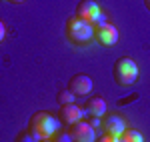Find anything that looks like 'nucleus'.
I'll list each match as a JSON object with an SVG mask.
<instances>
[{
	"label": "nucleus",
	"mask_w": 150,
	"mask_h": 142,
	"mask_svg": "<svg viewBox=\"0 0 150 142\" xmlns=\"http://www.w3.org/2000/svg\"><path fill=\"white\" fill-rule=\"evenodd\" d=\"M60 118H56L54 114H50V112H44V110H40V112H34L32 114V118H30V124H28V130L34 134L38 140H50V138H54L60 130Z\"/></svg>",
	"instance_id": "nucleus-1"
},
{
	"label": "nucleus",
	"mask_w": 150,
	"mask_h": 142,
	"mask_svg": "<svg viewBox=\"0 0 150 142\" xmlns=\"http://www.w3.org/2000/svg\"><path fill=\"white\" fill-rule=\"evenodd\" d=\"M66 38L72 44H78V46H84V44L92 42V38H94L92 24L78 18L76 14H72L66 20Z\"/></svg>",
	"instance_id": "nucleus-2"
},
{
	"label": "nucleus",
	"mask_w": 150,
	"mask_h": 142,
	"mask_svg": "<svg viewBox=\"0 0 150 142\" xmlns=\"http://www.w3.org/2000/svg\"><path fill=\"white\" fill-rule=\"evenodd\" d=\"M138 66L132 58H118L114 62V68H112V74H114L116 84L120 86H130V84L136 82L138 78Z\"/></svg>",
	"instance_id": "nucleus-3"
},
{
	"label": "nucleus",
	"mask_w": 150,
	"mask_h": 142,
	"mask_svg": "<svg viewBox=\"0 0 150 142\" xmlns=\"http://www.w3.org/2000/svg\"><path fill=\"white\" fill-rule=\"evenodd\" d=\"M68 132H70V136H72L74 142H96V138H98L96 128L90 122H86V120H80V122L72 124Z\"/></svg>",
	"instance_id": "nucleus-4"
},
{
	"label": "nucleus",
	"mask_w": 150,
	"mask_h": 142,
	"mask_svg": "<svg viewBox=\"0 0 150 142\" xmlns=\"http://www.w3.org/2000/svg\"><path fill=\"white\" fill-rule=\"evenodd\" d=\"M92 88H94L92 78L86 76V74H74L68 80V90L76 96V98H78V96H88L92 92Z\"/></svg>",
	"instance_id": "nucleus-5"
},
{
	"label": "nucleus",
	"mask_w": 150,
	"mask_h": 142,
	"mask_svg": "<svg viewBox=\"0 0 150 142\" xmlns=\"http://www.w3.org/2000/svg\"><path fill=\"white\" fill-rule=\"evenodd\" d=\"M94 40L104 48L114 46L116 42H118V28H116L112 22L104 24V26H100V28L94 30Z\"/></svg>",
	"instance_id": "nucleus-6"
},
{
	"label": "nucleus",
	"mask_w": 150,
	"mask_h": 142,
	"mask_svg": "<svg viewBox=\"0 0 150 142\" xmlns=\"http://www.w3.org/2000/svg\"><path fill=\"white\" fill-rule=\"evenodd\" d=\"M100 12H102V8H100V4H98L96 0H80L74 14H76L78 18H82V20H86V22L92 24L94 20L98 18Z\"/></svg>",
	"instance_id": "nucleus-7"
},
{
	"label": "nucleus",
	"mask_w": 150,
	"mask_h": 142,
	"mask_svg": "<svg viewBox=\"0 0 150 142\" xmlns=\"http://www.w3.org/2000/svg\"><path fill=\"white\" fill-rule=\"evenodd\" d=\"M58 118L62 124H66V126H72V124H76V122H80L84 120V108L78 106V104H64V106H60V114H58Z\"/></svg>",
	"instance_id": "nucleus-8"
},
{
	"label": "nucleus",
	"mask_w": 150,
	"mask_h": 142,
	"mask_svg": "<svg viewBox=\"0 0 150 142\" xmlns=\"http://www.w3.org/2000/svg\"><path fill=\"white\" fill-rule=\"evenodd\" d=\"M102 126H104V134H110V136H120L122 132L126 130V120L122 118L120 114L112 112V114H108V116L104 118Z\"/></svg>",
	"instance_id": "nucleus-9"
},
{
	"label": "nucleus",
	"mask_w": 150,
	"mask_h": 142,
	"mask_svg": "<svg viewBox=\"0 0 150 142\" xmlns=\"http://www.w3.org/2000/svg\"><path fill=\"white\" fill-rule=\"evenodd\" d=\"M106 100L102 96H92L88 102H86V108H84V116H90V118H102L106 114Z\"/></svg>",
	"instance_id": "nucleus-10"
},
{
	"label": "nucleus",
	"mask_w": 150,
	"mask_h": 142,
	"mask_svg": "<svg viewBox=\"0 0 150 142\" xmlns=\"http://www.w3.org/2000/svg\"><path fill=\"white\" fill-rule=\"evenodd\" d=\"M118 138H120V142H144V136H142V132L134 130V128H126V130L122 132Z\"/></svg>",
	"instance_id": "nucleus-11"
},
{
	"label": "nucleus",
	"mask_w": 150,
	"mask_h": 142,
	"mask_svg": "<svg viewBox=\"0 0 150 142\" xmlns=\"http://www.w3.org/2000/svg\"><path fill=\"white\" fill-rule=\"evenodd\" d=\"M56 102L62 104V106H64V104H72V102H76V96L72 94L68 88H62V90L56 94Z\"/></svg>",
	"instance_id": "nucleus-12"
},
{
	"label": "nucleus",
	"mask_w": 150,
	"mask_h": 142,
	"mask_svg": "<svg viewBox=\"0 0 150 142\" xmlns=\"http://www.w3.org/2000/svg\"><path fill=\"white\" fill-rule=\"evenodd\" d=\"M14 142H40V140H38L30 130H24V132H20V134L14 138Z\"/></svg>",
	"instance_id": "nucleus-13"
},
{
	"label": "nucleus",
	"mask_w": 150,
	"mask_h": 142,
	"mask_svg": "<svg viewBox=\"0 0 150 142\" xmlns=\"http://www.w3.org/2000/svg\"><path fill=\"white\" fill-rule=\"evenodd\" d=\"M108 22H110V20H108V16H106V14H104V10H102L100 14H98V18L92 22V28L96 30V28H100V26H104V24H108Z\"/></svg>",
	"instance_id": "nucleus-14"
},
{
	"label": "nucleus",
	"mask_w": 150,
	"mask_h": 142,
	"mask_svg": "<svg viewBox=\"0 0 150 142\" xmlns=\"http://www.w3.org/2000/svg\"><path fill=\"white\" fill-rule=\"evenodd\" d=\"M54 142H74V140H72L70 132H60V130H58V134H56V140H54Z\"/></svg>",
	"instance_id": "nucleus-15"
},
{
	"label": "nucleus",
	"mask_w": 150,
	"mask_h": 142,
	"mask_svg": "<svg viewBox=\"0 0 150 142\" xmlns=\"http://www.w3.org/2000/svg\"><path fill=\"white\" fill-rule=\"evenodd\" d=\"M96 142H120L118 136H110V134H104V136H98Z\"/></svg>",
	"instance_id": "nucleus-16"
},
{
	"label": "nucleus",
	"mask_w": 150,
	"mask_h": 142,
	"mask_svg": "<svg viewBox=\"0 0 150 142\" xmlns=\"http://www.w3.org/2000/svg\"><path fill=\"white\" fill-rule=\"evenodd\" d=\"M4 36H6V26H4V22L0 20V44H2V40H4Z\"/></svg>",
	"instance_id": "nucleus-17"
},
{
	"label": "nucleus",
	"mask_w": 150,
	"mask_h": 142,
	"mask_svg": "<svg viewBox=\"0 0 150 142\" xmlns=\"http://www.w3.org/2000/svg\"><path fill=\"white\" fill-rule=\"evenodd\" d=\"M90 124H92L94 128H96V126H98V124H100V118H90Z\"/></svg>",
	"instance_id": "nucleus-18"
},
{
	"label": "nucleus",
	"mask_w": 150,
	"mask_h": 142,
	"mask_svg": "<svg viewBox=\"0 0 150 142\" xmlns=\"http://www.w3.org/2000/svg\"><path fill=\"white\" fill-rule=\"evenodd\" d=\"M6 2H10V4H22L24 0H6Z\"/></svg>",
	"instance_id": "nucleus-19"
},
{
	"label": "nucleus",
	"mask_w": 150,
	"mask_h": 142,
	"mask_svg": "<svg viewBox=\"0 0 150 142\" xmlns=\"http://www.w3.org/2000/svg\"><path fill=\"white\" fill-rule=\"evenodd\" d=\"M144 6L148 8V12H150V0H144Z\"/></svg>",
	"instance_id": "nucleus-20"
},
{
	"label": "nucleus",
	"mask_w": 150,
	"mask_h": 142,
	"mask_svg": "<svg viewBox=\"0 0 150 142\" xmlns=\"http://www.w3.org/2000/svg\"><path fill=\"white\" fill-rule=\"evenodd\" d=\"M40 142H54V140H52V138H50V140H40Z\"/></svg>",
	"instance_id": "nucleus-21"
}]
</instances>
